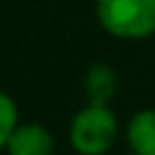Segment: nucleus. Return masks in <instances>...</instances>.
Wrapping results in <instances>:
<instances>
[{
	"label": "nucleus",
	"instance_id": "7",
	"mask_svg": "<svg viewBox=\"0 0 155 155\" xmlns=\"http://www.w3.org/2000/svg\"><path fill=\"white\" fill-rule=\"evenodd\" d=\"M128 155H137V153H128Z\"/></svg>",
	"mask_w": 155,
	"mask_h": 155
},
{
	"label": "nucleus",
	"instance_id": "3",
	"mask_svg": "<svg viewBox=\"0 0 155 155\" xmlns=\"http://www.w3.org/2000/svg\"><path fill=\"white\" fill-rule=\"evenodd\" d=\"M55 137L41 123H18L7 139V155H53Z\"/></svg>",
	"mask_w": 155,
	"mask_h": 155
},
{
	"label": "nucleus",
	"instance_id": "4",
	"mask_svg": "<svg viewBox=\"0 0 155 155\" xmlns=\"http://www.w3.org/2000/svg\"><path fill=\"white\" fill-rule=\"evenodd\" d=\"M128 144L137 155H155V110H141L128 123Z\"/></svg>",
	"mask_w": 155,
	"mask_h": 155
},
{
	"label": "nucleus",
	"instance_id": "6",
	"mask_svg": "<svg viewBox=\"0 0 155 155\" xmlns=\"http://www.w3.org/2000/svg\"><path fill=\"white\" fill-rule=\"evenodd\" d=\"M18 126V107L14 98L0 89V150H5L7 139Z\"/></svg>",
	"mask_w": 155,
	"mask_h": 155
},
{
	"label": "nucleus",
	"instance_id": "2",
	"mask_svg": "<svg viewBox=\"0 0 155 155\" xmlns=\"http://www.w3.org/2000/svg\"><path fill=\"white\" fill-rule=\"evenodd\" d=\"M101 25L121 39H144L155 32V0H96Z\"/></svg>",
	"mask_w": 155,
	"mask_h": 155
},
{
	"label": "nucleus",
	"instance_id": "1",
	"mask_svg": "<svg viewBox=\"0 0 155 155\" xmlns=\"http://www.w3.org/2000/svg\"><path fill=\"white\" fill-rule=\"evenodd\" d=\"M119 135L114 112L107 105H91L78 112L71 119L68 139L78 155H103L114 146Z\"/></svg>",
	"mask_w": 155,
	"mask_h": 155
},
{
	"label": "nucleus",
	"instance_id": "5",
	"mask_svg": "<svg viewBox=\"0 0 155 155\" xmlns=\"http://www.w3.org/2000/svg\"><path fill=\"white\" fill-rule=\"evenodd\" d=\"M84 91L91 105H107L116 91V75L112 66L107 64H96L84 75Z\"/></svg>",
	"mask_w": 155,
	"mask_h": 155
}]
</instances>
